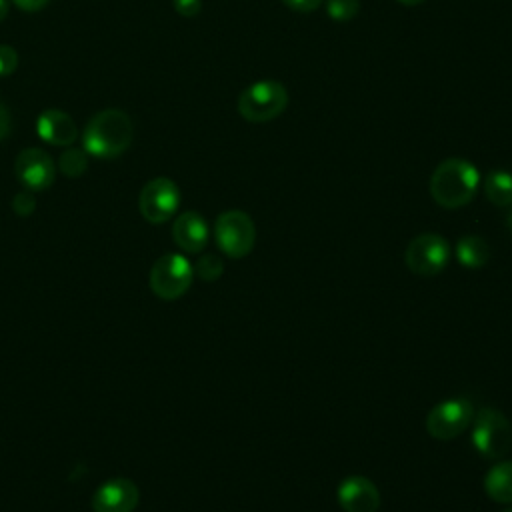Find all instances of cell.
Instances as JSON below:
<instances>
[{
  "mask_svg": "<svg viewBox=\"0 0 512 512\" xmlns=\"http://www.w3.org/2000/svg\"><path fill=\"white\" fill-rule=\"evenodd\" d=\"M396 2H400L402 6H418V4H422L426 0H396Z\"/></svg>",
  "mask_w": 512,
  "mask_h": 512,
  "instance_id": "83f0119b",
  "label": "cell"
},
{
  "mask_svg": "<svg viewBox=\"0 0 512 512\" xmlns=\"http://www.w3.org/2000/svg\"><path fill=\"white\" fill-rule=\"evenodd\" d=\"M132 120L120 108H106L90 118L82 132L84 150L90 156L108 160L120 156L132 142Z\"/></svg>",
  "mask_w": 512,
  "mask_h": 512,
  "instance_id": "7a4b0ae2",
  "label": "cell"
},
{
  "mask_svg": "<svg viewBox=\"0 0 512 512\" xmlns=\"http://www.w3.org/2000/svg\"><path fill=\"white\" fill-rule=\"evenodd\" d=\"M288 106V92L278 80L266 78L250 84L238 96V112L248 122H268L278 118Z\"/></svg>",
  "mask_w": 512,
  "mask_h": 512,
  "instance_id": "3957f363",
  "label": "cell"
},
{
  "mask_svg": "<svg viewBox=\"0 0 512 512\" xmlns=\"http://www.w3.org/2000/svg\"><path fill=\"white\" fill-rule=\"evenodd\" d=\"M456 258L464 268L476 270L488 264L490 260V248L484 242V238L476 234H466L456 244Z\"/></svg>",
  "mask_w": 512,
  "mask_h": 512,
  "instance_id": "2e32d148",
  "label": "cell"
},
{
  "mask_svg": "<svg viewBox=\"0 0 512 512\" xmlns=\"http://www.w3.org/2000/svg\"><path fill=\"white\" fill-rule=\"evenodd\" d=\"M10 124H12V118H10V112L8 108L0 102V140H4L10 132Z\"/></svg>",
  "mask_w": 512,
  "mask_h": 512,
  "instance_id": "d4e9b609",
  "label": "cell"
},
{
  "mask_svg": "<svg viewBox=\"0 0 512 512\" xmlns=\"http://www.w3.org/2000/svg\"><path fill=\"white\" fill-rule=\"evenodd\" d=\"M504 512H512V506H510V508H506V510H504Z\"/></svg>",
  "mask_w": 512,
  "mask_h": 512,
  "instance_id": "f546056e",
  "label": "cell"
},
{
  "mask_svg": "<svg viewBox=\"0 0 512 512\" xmlns=\"http://www.w3.org/2000/svg\"><path fill=\"white\" fill-rule=\"evenodd\" d=\"M34 208H36V200H34L32 192L26 190V188L12 198V210L18 216H30L34 212Z\"/></svg>",
  "mask_w": 512,
  "mask_h": 512,
  "instance_id": "44dd1931",
  "label": "cell"
},
{
  "mask_svg": "<svg viewBox=\"0 0 512 512\" xmlns=\"http://www.w3.org/2000/svg\"><path fill=\"white\" fill-rule=\"evenodd\" d=\"M484 492L498 504H512V462L504 460L484 476Z\"/></svg>",
  "mask_w": 512,
  "mask_h": 512,
  "instance_id": "9a60e30c",
  "label": "cell"
},
{
  "mask_svg": "<svg viewBox=\"0 0 512 512\" xmlns=\"http://www.w3.org/2000/svg\"><path fill=\"white\" fill-rule=\"evenodd\" d=\"M138 486L128 478H110L92 496L94 512H134L138 506Z\"/></svg>",
  "mask_w": 512,
  "mask_h": 512,
  "instance_id": "8fae6325",
  "label": "cell"
},
{
  "mask_svg": "<svg viewBox=\"0 0 512 512\" xmlns=\"http://www.w3.org/2000/svg\"><path fill=\"white\" fill-rule=\"evenodd\" d=\"M38 136L52 146H72L78 138V126L70 114L58 108H48L38 116Z\"/></svg>",
  "mask_w": 512,
  "mask_h": 512,
  "instance_id": "4fadbf2b",
  "label": "cell"
},
{
  "mask_svg": "<svg viewBox=\"0 0 512 512\" xmlns=\"http://www.w3.org/2000/svg\"><path fill=\"white\" fill-rule=\"evenodd\" d=\"M472 444L482 458L496 460L512 446V424L496 408H480L472 418Z\"/></svg>",
  "mask_w": 512,
  "mask_h": 512,
  "instance_id": "277c9868",
  "label": "cell"
},
{
  "mask_svg": "<svg viewBox=\"0 0 512 512\" xmlns=\"http://www.w3.org/2000/svg\"><path fill=\"white\" fill-rule=\"evenodd\" d=\"M16 66H18V52L8 44H0V76L12 74Z\"/></svg>",
  "mask_w": 512,
  "mask_h": 512,
  "instance_id": "7402d4cb",
  "label": "cell"
},
{
  "mask_svg": "<svg viewBox=\"0 0 512 512\" xmlns=\"http://www.w3.org/2000/svg\"><path fill=\"white\" fill-rule=\"evenodd\" d=\"M8 12H10V2L8 0H0V22L8 16Z\"/></svg>",
  "mask_w": 512,
  "mask_h": 512,
  "instance_id": "4316f807",
  "label": "cell"
},
{
  "mask_svg": "<svg viewBox=\"0 0 512 512\" xmlns=\"http://www.w3.org/2000/svg\"><path fill=\"white\" fill-rule=\"evenodd\" d=\"M474 418V406L468 398H450L430 408L426 416V430L436 440H452L460 436Z\"/></svg>",
  "mask_w": 512,
  "mask_h": 512,
  "instance_id": "ba28073f",
  "label": "cell"
},
{
  "mask_svg": "<svg viewBox=\"0 0 512 512\" xmlns=\"http://www.w3.org/2000/svg\"><path fill=\"white\" fill-rule=\"evenodd\" d=\"M450 262V244L444 236L424 232L414 236L404 250V264L416 276H436Z\"/></svg>",
  "mask_w": 512,
  "mask_h": 512,
  "instance_id": "5b68a950",
  "label": "cell"
},
{
  "mask_svg": "<svg viewBox=\"0 0 512 512\" xmlns=\"http://www.w3.org/2000/svg\"><path fill=\"white\" fill-rule=\"evenodd\" d=\"M478 168L464 158L442 160L430 176V194L442 208L454 210L470 204L478 192Z\"/></svg>",
  "mask_w": 512,
  "mask_h": 512,
  "instance_id": "6da1fadb",
  "label": "cell"
},
{
  "mask_svg": "<svg viewBox=\"0 0 512 512\" xmlns=\"http://www.w3.org/2000/svg\"><path fill=\"white\" fill-rule=\"evenodd\" d=\"M484 194L494 206H512V174L508 170L488 172L484 180Z\"/></svg>",
  "mask_w": 512,
  "mask_h": 512,
  "instance_id": "e0dca14e",
  "label": "cell"
},
{
  "mask_svg": "<svg viewBox=\"0 0 512 512\" xmlns=\"http://www.w3.org/2000/svg\"><path fill=\"white\" fill-rule=\"evenodd\" d=\"M20 10H26V12H36V10H42L50 0H12Z\"/></svg>",
  "mask_w": 512,
  "mask_h": 512,
  "instance_id": "484cf974",
  "label": "cell"
},
{
  "mask_svg": "<svg viewBox=\"0 0 512 512\" xmlns=\"http://www.w3.org/2000/svg\"><path fill=\"white\" fill-rule=\"evenodd\" d=\"M194 274L204 282H216L224 274V262L216 254H204L194 266Z\"/></svg>",
  "mask_w": 512,
  "mask_h": 512,
  "instance_id": "d6986e66",
  "label": "cell"
},
{
  "mask_svg": "<svg viewBox=\"0 0 512 512\" xmlns=\"http://www.w3.org/2000/svg\"><path fill=\"white\" fill-rule=\"evenodd\" d=\"M326 12L336 22L352 20L360 10V0H324Z\"/></svg>",
  "mask_w": 512,
  "mask_h": 512,
  "instance_id": "ffe728a7",
  "label": "cell"
},
{
  "mask_svg": "<svg viewBox=\"0 0 512 512\" xmlns=\"http://www.w3.org/2000/svg\"><path fill=\"white\" fill-rule=\"evenodd\" d=\"M58 168L64 176L68 178H78L86 172L88 168V152L82 148H70L62 152V156L58 158Z\"/></svg>",
  "mask_w": 512,
  "mask_h": 512,
  "instance_id": "ac0fdd59",
  "label": "cell"
},
{
  "mask_svg": "<svg viewBox=\"0 0 512 512\" xmlns=\"http://www.w3.org/2000/svg\"><path fill=\"white\" fill-rule=\"evenodd\" d=\"M290 10L294 12H300V14H306V12H312L316 10L324 0H282Z\"/></svg>",
  "mask_w": 512,
  "mask_h": 512,
  "instance_id": "cb8c5ba5",
  "label": "cell"
},
{
  "mask_svg": "<svg viewBox=\"0 0 512 512\" xmlns=\"http://www.w3.org/2000/svg\"><path fill=\"white\" fill-rule=\"evenodd\" d=\"M338 504L344 512H376L380 508V492L366 476H348L338 484Z\"/></svg>",
  "mask_w": 512,
  "mask_h": 512,
  "instance_id": "7c38bea8",
  "label": "cell"
},
{
  "mask_svg": "<svg viewBox=\"0 0 512 512\" xmlns=\"http://www.w3.org/2000/svg\"><path fill=\"white\" fill-rule=\"evenodd\" d=\"M214 238L218 248L230 258H244L252 252L256 242V228L252 218L242 210H226L216 218Z\"/></svg>",
  "mask_w": 512,
  "mask_h": 512,
  "instance_id": "52a82bcc",
  "label": "cell"
},
{
  "mask_svg": "<svg viewBox=\"0 0 512 512\" xmlns=\"http://www.w3.org/2000/svg\"><path fill=\"white\" fill-rule=\"evenodd\" d=\"M14 174L20 184L30 192H42L52 186L56 178V166L40 148H24L14 162Z\"/></svg>",
  "mask_w": 512,
  "mask_h": 512,
  "instance_id": "30bf717a",
  "label": "cell"
},
{
  "mask_svg": "<svg viewBox=\"0 0 512 512\" xmlns=\"http://www.w3.org/2000/svg\"><path fill=\"white\" fill-rule=\"evenodd\" d=\"M208 234L210 232H208L206 220L194 210L182 212L172 224L174 242L184 252H190V254H196V252L204 250V246L208 244Z\"/></svg>",
  "mask_w": 512,
  "mask_h": 512,
  "instance_id": "5bb4252c",
  "label": "cell"
},
{
  "mask_svg": "<svg viewBox=\"0 0 512 512\" xmlns=\"http://www.w3.org/2000/svg\"><path fill=\"white\" fill-rule=\"evenodd\" d=\"M180 206V188L166 176L152 178L146 182L138 196V210L150 224L168 222Z\"/></svg>",
  "mask_w": 512,
  "mask_h": 512,
  "instance_id": "9c48e42d",
  "label": "cell"
},
{
  "mask_svg": "<svg viewBox=\"0 0 512 512\" xmlns=\"http://www.w3.org/2000/svg\"><path fill=\"white\" fill-rule=\"evenodd\" d=\"M506 224H508V228H510V230H512V212H510V214H508V218H506Z\"/></svg>",
  "mask_w": 512,
  "mask_h": 512,
  "instance_id": "f1b7e54d",
  "label": "cell"
},
{
  "mask_svg": "<svg viewBox=\"0 0 512 512\" xmlns=\"http://www.w3.org/2000/svg\"><path fill=\"white\" fill-rule=\"evenodd\" d=\"M174 8L184 18H194L202 10V0H174Z\"/></svg>",
  "mask_w": 512,
  "mask_h": 512,
  "instance_id": "603a6c76",
  "label": "cell"
},
{
  "mask_svg": "<svg viewBox=\"0 0 512 512\" xmlns=\"http://www.w3.org/2000/svg\"><path fill=\"white\" fill-rule=\"evenodd\" d=\"M194 280V266L182 254L160 256L150 270V288L162 300H176L188 292Z\"/></svg>",
  "mask_w": 512,
  "mask_h": 512,
  "instance_id": "8992f818",
  "label": "cell"
}]
</instances>
